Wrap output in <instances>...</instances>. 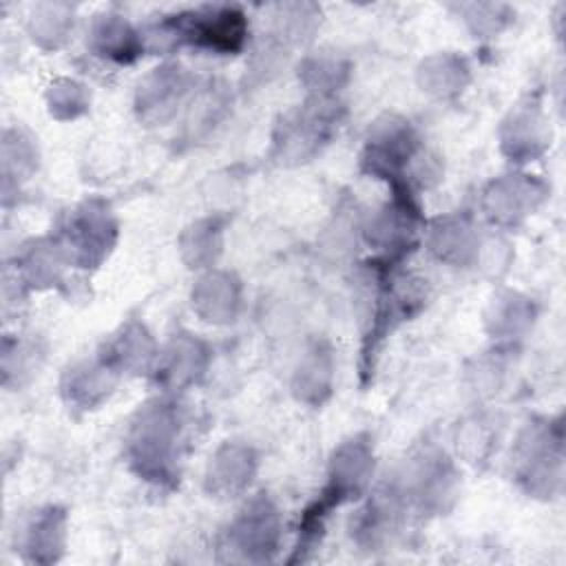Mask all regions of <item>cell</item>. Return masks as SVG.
<instances>
[{"instance_id": "cell-1", "label": "cell", "mask_w": 566, "mask_h": 566, "mask_svg": "<svg viewBox=\"0 0 566 566\" xmlns=\"http://www.w3.org/2000/svg\"><path fill=\"white\" fill-rule=\"evenodd\" d=\"M181 433V411L170 400L144 405L128 431L126 453L133 469L155 482L175 475V449Z\"/></svg>"}, {"instance_id": "cell-2", "label": "cell", "mask_w": 566, "mask_h": 566, "mask_svg": "<svg viewBox=\"0 0 566 566\" xmlns=\"http://www.w3.org/2000/svg\"><path fill=\"white\" fill-rule=\"evenodd\" d=\"M338 124V102L334 97L312 95L276 124L274 155L283 164L307 161L332 139Z\"/></svg>"}, {"instance_id": "cell-3", "label": "cell", "mask_w": 566, "mask_h": 566, "mask_svg": "<svg viewBox=\"0 0 566 566\" xmlns=\"http://www.w3.org/2000/svg\"><path fill=\"white\" fill-rule=\"evenodd\" d=\"M562 424L551 420L528 422L515 444V475L520 484L539 497L557 493L562 482Z\"/></svg>"}, {"instance_id": "cell-4", "label": "cell", "mask_w": 566, "mask_h": 566, "mask_svg": "<svg viewBox=\"0 0 566 566\" xmlns=\"http://www.w3.org/2000/svg\"><path fill=\"white\" fill-rule=\"evenodd\" d=\"M175 40L208 49L214 53H237L248 38V20L234 7L186 11L164 22Z\"/></svg>"}, {"instance_id": "cell-5", "label": "cell", "mask_w": 566, "mask_h": 566, "mask_svg": "<svg viewBox=\"0 0 566 566\" xmlns=\"http://www.w3.org/2000/svg\"><path fill=\"white\" fill-rule=\"evenodd\" d=\"M418 153L416 130L407 119L400 117H382L378 119L365 139L363 150V168L378 177L391 181V186H409L405 179V170Z\"/></svg>"}, {"instance_id": "cell-6", "label": "cell", "mask_w": 566, "mask_h": 566, "mask_svg": "<svg viewBox=\"0 0 566 566\" xmlns=\"http://www.w3.org/2000/svg\"><path fill=\"white\" fill-rule=\"evenodd\" d=\"M117 237V226L104 201L91 199L69 217L64 239L69 259L80 268L99 265L111 252Z\"/></svg>"}, {"instance_id": "cell-7", "label": "cell", "mask_w": 566, "mask_h": 566, "mask_svg": "<svg viewBox=\"0 0 566 566\" xmlns=\"http://www.w3.org/2000/svg\"><path fill=\"white\" fill-rule=\"evenodd\" d=\"M281 517L272 500L252 497L228 528V544L241 559L268 562L279 551Z\"/></svg>"}, {"instance_id": "cell-8", "label": "cell", "mask_w": 566, "mask_h": 566, "mask_svg": "<svg viewBox=\"0 0 566 566\" xmlns=\"http://www.w3.org/2000/svg\"><path fill=\"white\" fill-rule=\"evenodd\" d=\"M544 192V184L528 175H506L484 190L482 208L493 223L515 226L537 208Z\"/></svg>"}, {"instance_id": "cell-9", "label": "cell", "mask_w": 566, "mask_h": 566, "mask_svg": "<svg viewBox=\"0 0 566 566\" xmlns=\"http://www.w3.org/2000/svg\"><path fill=\"white\" fill-rule=\"evenodd\" d=\"M188 88V77L179 64H164L155 69L137 88V113L148 124H164L175 115L184 93Z\"/></svg>"}, {"instance_id": "cell-10", "label": "cell", "mask_w": 566, "mask_h": 566, "mask_svg": "<svg viewBox=\"0 0 566 566\" xmlns=\"http://www.w3.org/2000/svg\"><path fill=\"white\" fill-rule=\"evenodd\" d=\"M256 473V455L248 444L226 442L210 458L206 469V491L214 497H234L243 493Z\"/></svg>"}, {"instance_id": "cell-11", "label": "cell", "mask_w": 566, "mask_h": 566, "mask_svg": "<svg viewBox=\"0 0 566 566\" xmlns=\"http://www.w3.org/2000/svg\"><path fill=\"white\" fill-rule=\"evenodd\" d=\"M157 360V380L170 389H181L199 380L208 367L210 352L192 334H177Z\"/></svg>"}, {"instance_id": "cell-12", "label": "cell", "mask_w": 566, "mask_h": 566, "mask_svg": "<svg viewBox=\"0 0 566 566\" xmlns=\"http://www.w3.org/2000/svg\"><path fill=\"white\" fill-rule=\"evenodd\" d=\"M241 303V285L228 272H210L192 287V307L208 323L234 321Z\"/></svg>"}, {"instance_id": "cell-13", "label": "cell", "mask_w": 566, "mask_h": 566, "mask_svg": "<svg viewBox=\"0 0 566 566\" xmlns=\"http://www.w3.org/2000/svg\"><path fill=\"white\" fill-rule=\"evenodd\" d=\"M332 378H334V360L332 349L325 340H314L303 358L296 365L292 389L294 396L307 405H321L332 394Z\"/></svg>"}, {"instance_id": "cell-14", "label": "cell", "mask_w": 566, "mask_h": 566, "mask_svg": "<svg viewBox=\"0 0 566 566\" xmlns=\"http://www.w3.org/2000/svg\"><path fill=\"white\" fill-rule=\"evenodd\" d=\"M117 374L119 371L102 356H97V360H84L66 371L62 382L64 398L82 409H93L111 394Z\"/></svg>"}, {"instance_id": "cell-15", "label": "cell", "mask_w": 566, "mask_h": 566, "mask_svg": "<svg viewBox=\"0 0 566 566\" xmlns=\"http://www.w3.org/2000/svg\"><path fill=\"white\" fill-rule=\"evenodd\" d=\"M66 539V513L57 506L38 511L24 528L22 551L27 559L38 564L57 562Z\"/></svg>"}, {"instance_id": "cell-16", "label": "cell", "mask_w": 566, "mask_h": 566, "mask_svg": "<svg viewBox=\"0 0 566 566\" xmlns=\"http://www.w3.org/2000/svg\"><path fill=\"white\" fill-rule=\"evenodd\" d=\"M429 250L451 265H469L478 252V234L469 219L449 214L429 228Z\"/></svg>"}, {"instance_id": "cell-17", "label": "cell", "mask_w": 566, "mask_h": 566, "mask_svg": "<svg viewBox=\"0 0 566 566\" xmlns=\"http://www.w3.org/2000/svg\"><path fill=\"white\" fill-rule=\"evenodd\" d=\"M551 139L546 122L537 111L524 108L513 113L502 126V148L515 161H528L537 157Z\"/></svg>"}, {"instance_id": "cell-18", "label": "cell", "mask_w": 566, "mask_h": 566, "mask_svg": "<svg viewBox=\"0 0 566 566\" xmlns=\"http://www.w3.org/2000/svg\"><path fill=\"white\" fill-rule=\"evenodd\" d=\"M91 44L97 55L117 64H130L139 57L144 42L135 29L119 15H102L93 22Z\"/></svg>"}, {"instance_id": "cell-19", "label": "cell", "mask_w": 566, "mask_h": 566, "mask_svg": "<svg viewBox=\"0 0 566 566\" xmlns=\"http://www.w3.org/2000/svg\"><path fill=\"white\" fill-rule=\"evenodd\" d=\"M104 360H108L117 371L124 369H148L150 363L157 356L155 343L144 325L128 323L122 327V332L106 345V349L99 354Z\"/></svg>"}, {"instance_id": "cell-20", "label": "cell", "mask_w": 566, "mask_h": 566, "mask_svg": "<svg viewBox=\"0 0 566 566\" xmlns=\"http://www.w3.org/2000/svg\"><path fill=\"white\" fill-rule=\"evenodd\" d=\"M418 77L422 91L433 93L438 97H449L464 88L469 80V66L458 55H433L427 62H422Z\"/></svg>"}, {"instance_id": "cell-21", "label": "cell", "mask_w": 566, "mask_h": 566, "mask_svg": "<svg viewBox=\"0 0 566 566\" xmlns=\"http://www.w3.org/2000/svg\"><path fill=\"white\" fill-rule=\"evenodd\" d=\"M533 303L520 294H504L493 303L489 329L493 338H520L533 323Z\"/></svg>"}, {"instance_id": "cell-22", "label": "cell", "mask_w": 566, "mask_h": 566, "mask_svg": "<svg viewBox=\"0 0 566 566\" xmlns=\"http://www.w3.org/2000/svg\"><path fill=\"white\" fill-rule=\"evenodd\" d=\"M349 64L340 55L318 53L307 57L301 66V80L312 91V95L334 97V93L345 84Z\"/></svg>"}, {"instance_id": "cell-23", "label": "cell", "mask_w": 566, "mask_h": 566, "mask_svg": "<svg viewBox=\"0 0 566 566\" xmlns=\"http://www.w3.org/2000/svg\"><path fill=\"white\" fill-rule=\"evenodd\" d=\"M181 252L190 268L212 265L221 252V226L217 219H203L190 226L181 237Z\"/></svg>"}, {"instance_id": "cell-24", "label": "cell", "mask_w": 566, "mask_h": 566, "mask_svg": "<svg viewBox=\"0 0 566 566\" xmlns=\"http://www.w3.org/2000/svg\"><path fill=\"white\" fill-rule=\"evenodd\" d=\"M49 111L57 119H73L82 115L88 106V93L82 84L73 80H57L49 88Z\"/></svg>"}, {"instance_id": "cell-25", "label": "cell", "mask_w": 566, "mask_h": 566, "mask_svg": "<svg viewBox=\"0 0 566 566\" xmlns=\"http://www.w3.org/2000/svg\"><path fill=\"white\" fill-rule=\"evenodd\" d=\"M22 270L31 283H51L60 272V245L33 243L22 259Z\"/></svg>"}, {"instance_id": "cell-26", "label": "cell", "mask_w": 566, "mask_h": 566, "mask_svg": "<svg viewBox=\"0 0 566 566\" xmlns=\"http://www.w3.org/2000/svg\"><path fill=\"white\" fill-rule=\"evenodd\" d=\"M64 7L62 4H46L44 7V11L46 13H42V9L33 15V20H31V33H33V40H38L42 46H57L64 38H66V33H69V29H71V24H73V20H69V13H62V15H57L60 11H62Z\"/></svg>"}]
</instances>
